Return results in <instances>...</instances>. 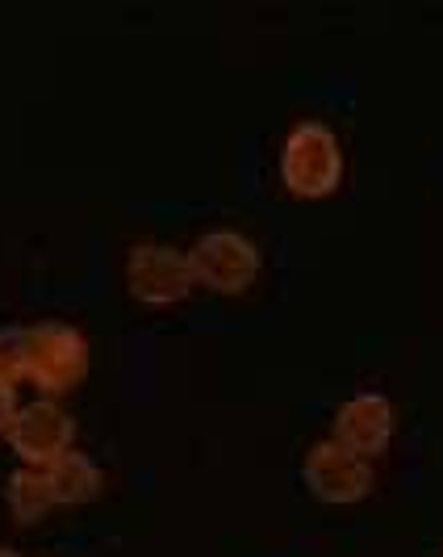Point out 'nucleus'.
<instances>
[{
  "mask_svg": "<svg viewBox=\"0 0 443 557\" xmlns=\"http://www.w3.org/2000/svg\"><path fill=\"white\" fill-rule=\"evenodd\" d=\"M42 470H47V482H51L55 507H76V503H88L101 495V466L80 448H67L63 457H55Z\"/></svg>",
  "mask_w": 443,
  "mask_h": 557,
  "instance_id": "obj_8",
  "label": "nucleus"
},
{
  "mask_svg": "<svg viewBox=\"0 0 443 557\" xmlns=\"http://www.w3.org/2000/svg\"><path fill=\"white\" fill-rule=\"evenodd\" d=\"M88 373V339L72 323H34L29 327V382L42 394L72 391Z\"/></svg>",
  "mask_w": 443,
  "mask_h": 557,
  "instance_id": "obj_4",
  "label": "nucleus"
},
{
  "mask_svg": "<svg viewBox=\"0 0 443 557\" xmlns=\"http://www.w3.org/2000/svg\"><path fill=\"white\" fill-rule=\"evenodd\" d=\"M397 428V411L381 391H356L339 411H334V441L347 445L360 457L385 453Z\"/></svg>",
  "mask_w": 443,
  "mask_h": 557,
  "instance_id": "obj_7",
  "label": "nucleus"
},
{
  "mask_svg": "<svg viewBox=\"0 0 443 557\" xmlns=\"http://www.w3.org/2000/svg\"><path fill=\"white\" fill-rule=\"evenodd\" d=\"M0 557H22L17 549H9V545H0Z\"/></svg>",
  "mask_w": 443,
  "mask_h": 557,
  "instance_id": "obj_12",
  "label": "nucleus"
},
{
  "mask_svg": "<svg viewBox=\"0 0 443 557\" xmlns=\"http://www.w3.org/2000/svg\"><path fill=\"white\" fill-rule=\"evenodd\" d=\"M126 289L142 307H172L197 289L189 251L176 244H135L126 251Z\"/></svg>",
  "mask_w": 443,
  "mask_h": 557,
  "instance_id": "obj_2",
  "label": "nucleus"
},
{
  "mask_svg": "<svg viewBox=\"0 0 443 557\" xmlns=\"http://www.w3.org/2000/svg\"><path fill=\"white\" fill-rule=\"evenodd\" d=\"M197 285H210L218 294H243L251 281L260 277V248L251 244L239 226H210L197 235L189 248Z\"/></svg>",
  "mask_w": 443,
  "mask_h": 557,
  "instance_id": "obj_3",
  "label": "nucleus"
},
{
  "mask_svg": "<svg viewBox=\"0 0 443 557\" xmlns=\"http://www.w3.org/2000/svg\"><path fill=\"white\" fill-rule=\"evenodd\" d=\"M17 411H22V403H17V386L0 377V432H9V423L17 419Z\"/></svg>",
  "mask_w": 443,
  "mask_h": 557,
  "instance_id": "obj_11",
  "label": "nucleus"
},
{
  "mask_svg": "<svg viewBox=\"0 0 443 557\" xmlns=\"http://www.w3.org/2000/svg\"><path fill=\"white\" fill-rule=\"evenodd\" d=\"M343 176V147L318 117H302L280 143V181L298 197L331 194Z\"/></svg>",
  "mask_w": 443,
  "mask_h": 557,
  "instance_id": "obj_1",
  "label": "nucleus"
},
{
  "mask_svg": "<svg viewBox=\"0 0 443 557\" xmlns=\"http://www.w3.org/2000/svg\"><path fill=\"white\" fill-rule=\"evenodd\" d=\"M29 373V327H0V377L22 382Z\"/></svg>",
  "mask_w": 443,
  "mask_h": 557,
  "instance_id": "obj_10",
  "label": "nucleus"
},
{
  "mask_svg": "<svg viewBox=\"0 0 443 557\" xmlns=\"http://www.w3.org/2000/svg\"><path fill=\"white\" fill-rule=\"evenodd\" d=\"M4 436H9V448L26 466H51L76 441V419L67 416L59 403H29L17 411Z\"/></svg>",
  "mask_w": 443,
  "mask_h": 557,
  "instance_id": "obj_6",
  "label": "nucleus"
},
{
  "mask_svg": "<svg viewBox=\"0 0 443 557\" xmlns=\"http://www.w3.org/2000/svg\"><path fill=\"white\" fill-rule=\"evenodd\" d=\"M305 486L322 503H356L372 491V466L368 457L352 453L339 441H318L302 461Z\"/></svg>",
  "mask_w": 443,
  "mask_h": 557,
  "instance_id": "obj_5",
  "label": "nucleus"
},
{
  "mask_svg": "<svg viewBox=\"0 0 443 557\" xmlns=\"http://www.w3.org/2000/svg\"><path fill=\"white\" fill-rule=\"evenodd\" d=\"M4 503H9V516H13L17 524H34V520H42V516L55 507V495H51L47 470H42V466L13 470L9 482H4Z\"/></svg>",
  "mask_w": 443,
  "mask_h": 557,
  "instance_id": "obj_9",
  "label": "nucleus"
}]
</instances>
